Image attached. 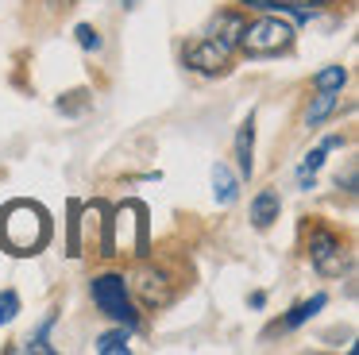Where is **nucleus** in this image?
Masks as SVG:
<instances>
[{
	"label": "nucleus",
	"instance_id": "f257e3e1",
	"mask_svg": "<svg viewBox=\"0 0 359 355\" xmlns=\"http://www.w3.org/2000/svg\"><path fill=\"white\" fill-rule=\"evenodd\" d=\"M47 236H50V220L32 201H16L0 216V243L8 247L12 255H35L47 243Z\"/></svg>",
	"mask_w": 359,
	"mask_h": 355
},
{
	"label": "nucleus",
	"instance_id": "f03ea898",
	"mask_svg": "<svg viewBox=\"0 0 359 355\" xmlns=\"http://www.w3.org/2000/svg\"><path fill=\"white\" fill-rule=\"evenodd\" d=\"M112 239L104 247H109V255H143L147 251V213H143V205H135V201H128V205L116 208V216H112Z\"/></svg>",
	"mask_w": 359,
	"mask_h": 355
},
{
	"label": "nucleus",
	"instance_id": "7ed1b4c3",
	"mask_svg": "<svg viewBox=\"0 0 359 355\" xmlns=\"http://www.w3.org/2000/svg\"><path fill=\"white\" fill-rule=\"evenodd\" d=\"M290 43H294V27H290L286 20H278V15H263V20H255L251 27H243V39H240V46L251 54V58L278 54V51H286Z\"/></svg>",
	"mask_w": 359,
	"mask_h": 355
},
{
	"label": "nucleus",
	"instance_id": "20e7f679",
	"mask_svg": "<svg viewBox=\"0 0 359 355\" xmlns=\"http://www.w3.org/2000/svg\"><path fill=\"white\" fill-rule=\"evenodd\" d=\"M93 301H97V309H101L104 316L120 321L124 328H135V324H140V316H135L132 301H128V290H124V278L120 274L93 278Z\"/></svg>",
	"mask_w": 359,
	"mask_h": 355
},
{
	"label": "nucleus",
	"instance_id": "39448f33",
	"mask_svg": "<svg viewBox=\"0 0 359 355\" xmlns=\"http://www.w3.org/2000/svg\"><path fill=\"white\" fill-rule=\"evenodd\" d=\"M309 259H313V267L320 270V274H340L344 267H348V255H344V247H340V239L332 236V232H325V228H317L309 236Z\"/></svg>",
	"mask_w": 359,
	"mask_h": 355
},
{
	"label": "nucleus",
	"instance_id": "423d86ee",
	"mask_svg": "<svg viewBox=\"0 0 359 355\" xmlns=\"http://www.w3.org/2000/svg\"><path fill=\"white\" fill-rule=\"evenodd\" d=\"M228 54H232V51H228V46H220L217 39H209V35L186 46V62L194 69H201V74H217V69H224L228 66Z\"/></svg>",
	"mask_w": 359,
	"mask_h": 355
},
{
	"label": "nucleus",
	"instance_id": "0eeeda50",
	"mask_svg": "<svg viewBox=\"0 0 359 355\" xmlns=\"http://www.w3.org/2000/svg\"><path fill=\"white\" fill-rule=\"evenodd\" d=\"M135 290H140V297L147 309H163L166 301H170V282H166L163 270H140V274H135Z\"/></svg>",
	"mask_w": 359,
	"mask_h": 355
},
{
	"label": "nucleus",
	"instance_id": "6e6552de",
	"mask_svg": "<svg viewBox=\"0 0 359 355\" xmlns=\"http://www.w3.org/2000/svg\"><path fill=\"white\" fill-rule=\"evenodd\" d=\"M243 27H248V23H243V15H236V12H220L217 20L209 23V31H205V35L217 39L220 46H228V51H232V46H240Z\"/></svg>",
	"mask_w": 359,
	"mask_h": 355
},
{
	"label": "nucleus",
	"instance_id": "1a4fd4ad",
	"mask_svg": "<svg viewBox=\"0 0 359 355\" xmlns=\"http://www.w3.org/2000/svg\"><path fill=\"white\" fill-rule=\"evenodd\" d=\"M236 193H240L236 174L224 166V162H217V166H212V197H217V205H232Z\"/></svg>",
	"mask_w": 359,
	"mask_h": 355
},
{
	"label": "nucleus",
	"instance_id": "9d476101",
	"mask_svg": "<svg viewBox=\"0 0 359 355\" xmlns=\"http://www.w3.org/2000/svg\"><path fill=\"white\" fill-rule=\"evenodd\" d=\"M274 220H278V193L263 189L255 197V205H251V224H255V228H271Z\"/></svg>",
	"mask_w": 359,
	"mask_h": 355
},
{
	"label": "nucleus",
	"instance_id": "9b49d317",
	"mask_svg": "<svg viewBox=\"0 0 359 355\" xmlns=\"http://www.w3.org/2000/svg\"><path fill=\"white\" fill-rule=\"evenodd\" d=\"M251 151H255V123L251 116L240 123V135H236V162H240V174L251 178Z\"/></svg>",
	"mask_w": 359,
	"mask_h": 355
},
{
	"label": "nucleus",
	"instance_id": "f8f14e48",
	"mask_svg": "<svg viewBox=\"0 0 359 355\" xmlns=\"http://www.w3.org/2000/svg\"><path fill=\"white\" fill-rule=\"evenodd\" d=\"M332 147H340V135H328L325 143L317 147V151H309V154H305V162H302V174H297V178H302V189H313V174L320 170V162H325V154L332 151Z\"/></svg>",
	"mask_w": 359,
	"mask_h": 355
},
{
	"label": "nucleus",
	"instance_id": "ddd939ff",
	"mask_svg": "<svg viewBox=\"0 0 359 355\" xmlns=\"http://www.w3.org/2000/svg\"><path fill=\"white\" fill-rule=\"evenodd\" d=\"M317 309H325V293H317V297H309V301H302V305H294L290 309V316L282 321V328H297V324H305Z\"/></svg>",
	"mask_w": 359,
	"mask_h": 355
},
{
	"label": "nucleus",
	"instance_id": "4468645a",
	"mask_svg": "<svg viewBox=\"0 0 359 355\" xmlns=\"http://www.w3.org/2000/svg\"><path fill=\"white\" fill-rule=\"evenodd\" d=\"M336 97H340V93H332V89H320V93H317V100L309 105V112H305V123H320V120H325V116L336 108Z\"/></svg>",
	"mask_w": 359,
	"mask_h": 355
},
{
	"label": "nucleus",
	"instance_id": "2eb2a0df",
	"mask_svg": "<svg viewBox=\"0 0 359 355\" xmlns=\"http://www.w3.org/2000/svg\"><path fill=\"white\" fill-rule=\"evenodd\" d=\"M128 336H132V328H116V332H104V336L97 340V351H101V355H116V351H128Z\"/></svg>",
	"mask_w": 359,
	"mask_h": 355
},
{
	"label": "nucleus",
	"instance_id": "dca6fc26",
	"mask_svg": "<svg viewBox=\"0 0 359 355\" xmlns=\"http://www.w3.org/2000/svg\"><path fill=\"white\" fill-rule=\"evenodd\" d=\"M313 81H317V89H332V93H340V85L348 81V74H344V66H325L317 77H313Z\"/></svg>",
	"mask_w": 359,
	"mask_h": 355
},
{
	"label": "nucleus",
	"instance_id": "f3484780",
	"mask_svg": "<svg viewBox=\"0 0 359 355\" xmlns=\"http://www.w3.org/2000/svg\"><path fill=\"white\" fill-rule=\"evenodd\" d=\"M16 313H20V293L16 290H4V293H0V324L16 321Z\"/></svg>",
	"mask_w": 359,
	"mask_h": 355
},
{
	"label": "nucleus",
	"instance_id": "a211bd4d",
	"mask_svg": "<svg viewBox=\"0 0 359 355\" xmlns=\"http://www.w3.org/2000/svg\"><path fill=\"white\" fill-rule=\"evenodd\" d=\"M251 8H278V12H290V8H305V4H325V0H248Z\"/></svg>",
	"mask_w": 359,
	"mask_h": 355
},
{
	"label": "nucleus",
	"instance_id": "6ab92c4d",
	"mask_svg": "<svg viewBox=\"0 0 359 355\" xmlns=\"http://www.w3.org/2000/svg\"><path fill=\"white\" fill-rule=\"evenodd\" d=\"M74 35H78V43H81V51H101V35H97L93 27H89V23H81L78 31H74Z\"/></svg>",
	"mask_w": 359,
	"mask_h": 355
},
{
	"label": "nucleus",
	"instance_id": "aec40b11",
	"mask_svg": "<svg viewBox=\"0 0 359 355\" xmlns=\"http://www.w3.org/2000/svg\"><path fill=\"white\" fill-rule=\"evenodd\" d=\"M47 332H50V321H47V324H43V328H39V336H35V340H32V351H55V347H50V344H47Z\"/></svg>",
	"mask_w": 359,
	"mask_h": 355
},
{
	"label": "nucleus",
	"instance_id": "412c9836",
	"mask_svg": "<svg viewBox=\"0 0 359 355\" xmlns=\"http://www.w3.org/2000/svg\"><path fill=\"white\" fill-rule=\"evenodd\" d=\"M47 4L50 8H62V12H66V8H74V0H47Z\"/></svg>",
	"mask_w": 359,
	"mask_h": 355
},
{
	"label": "nucleus",
	"instance_id": "4be33fe9",
	"mask_svg": "<svg viewBox=\"0 0 359 355\" xmlns=\"http://www.w3.org/2000/svg\"><path fill=\"white\" fill-rule=\"evenodd\" d=\"M120 4H124V8H135V0H120Z\"/></svg>",
	"mask_w": 359,
	"mask_h": 355
}]
</instances>
